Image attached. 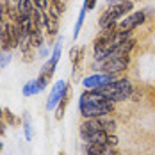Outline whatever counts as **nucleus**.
Segmentation results:
<instances>
[{"instance_id": "nucleus-1", "label": "nucleus", "mask_w": 155, "mask_h": 155, "mask_svg": "<svg viewBox=\"0 0 155 155\" xmlns=\"http://www.w3.org/2000/svg\"><path fill=\"white\" fill-rule=\"evenodd\" d=\"M78 110L82 114V118H100V116H107L114 112V104L109 102L107 98H104L100 93H96L94 89H86L80 94L78 100Z\"/></svg>"}, {"instance_id": "nucleus-2", "label": "nucleus", "mask_w": 155, "mask_h": 155, "mask_svg": "<svg viewBox=\"0 0 155 155\" xmlns=\"http://www.w3.org/2000/svg\"><path fill=\"white\" fill-rule=\"evenodd\" d=\"M96 93H100L104 98H107L109 102L116 104V102H125L128 98H132V93H134V86L128 78H116L112 82H109L107 86L104 87H98L94 89Z\"/></svg>"}, {"instance_id": "nucleus-3", "label": "nucleus", "mask_w": 155, "mask_h": 155, "mask_svg": "<svg viewBox=\"0 0 155 155\" xmlns=\"http://www.w3.org/2000/svg\"><path fill=\"white\" fill-rule=\"evenodd\" d=\"M132 9H134V2H132V0H120V2L110 4L107 9L100 15V18H98L100 29H105L110 23H118V21L123 20Z\"/></svg>"}, {"instance_id": "nucleus-4", "label": "nucleus", "mask_w": 155, "mask_h": 155, "mask_svg": "<svg viewBox=\"0 0 155 155\" xmlns=\"http://www.w3.org/2000/svg\"><path fill=\"white\" fill-rule=\"evenodd\" d=\"M112 132L116 130V120L112 118V114H107V116H100V118H87L86 121H82L80 125V136L82 139L86 136H91L94 132Z\"/></svg>"}, {"instance_id": "nucleus-5", "label": "nucleus", "mask_w": 155, "mask_h": 155, "mask_svg": "<svg viewBox=\"0 0 155 155\" xmlns=\"http://www.w3.org/2000/svg\"><path fill=\"white\" fill-rule=\"evenodd\" d=\"M128 64H130V55H116V54L109 55L105 61L98 62L102 73H110V75H118V77H120V73L127 71Z\"/></svg>"}, {"instance_id": "nucleus-6", "label": "nucleus", "mask_w": 155, "mask_h": 155, "mask_svg": "<svg viewBox=\"0 0 155 155\" xmlns=\"http://www.w3.org/2000/svg\"><path fill=\"white\" fill-rule=\"evenodd\" d=\"M146 21V13L144 11H134L130 15H127L123 20L118 21V31H136Z\"/></svg>"}, {"instance_id": "nucleus-7", "label": "nucleus", "mask_w": 155, "mask_h": 155, "mask_svg": "<svg viewBox=\"0 0 155 155\" xmlns=\"http://www.w3.org/2000/svg\"><path fill=\"white\" fill-rule=\"evenodd\" d=\"M116 78H120V77H118V75H110V73H102V71H98V73H93V75L86 77L82 80V84H84L86 89H98V87L107 86L109 82H112V80H116Z\"/></svg>"}, {"instance_id": "nucleus-8", "label": "nucleus", "mask_w": 155, "mask_h": 155, "mask_svg": "<svg viewBox=\"0 0 155 155\" xmlns=\"http://www.w3.org/2000/svg\"><path fill=\"white\" fill-rule=\"evenodd\" d=\"M66 87H68V84L64 80H57L54 84V87H52V91H50V94H48V98H47V110H55L57 104L61 102L62 94L66 91Z\"/></svg>"}, {"instance_id": "nucleus-9", "label": "nucleus", "mask_w": 155, "mask_h": 155, "mask_svg": "<svg viewBox=\"0 0 155 155\" xmlns=\"http://www.w3.org/2000/svg\"><path fill=\"white\" fill-rule=\"evenodd\" d=\"M86 143H96V144H105V146H116L118 144V137L112 134V132H94L91 136H86L84 137Z\"/></svg>"}, {"instance_id": "nucleus-10", "label": "nucleus", "mask_w": 155, "mask_h": 155, "mask_svg": "<svg viewBox=\"0 0 155 155\" xmlns=\"http://www.w3.org/2000/svg\"><path fill=\"white\" fill-rule=\"evenodd\" d=\"M43 29L47 31L48 39L54 41L59 32V16H54L48 11H43Z\"/></svg>"}, {"instance_id": "nucleus-11", "label": "nucleus", "mask_w": 155, "mask_h": 155, "mask_svg": "<svg viewBox=\"0 0 155 155\" xmlns=\"http://www.w3.org/2000/svg\"><path fill=\"white\" fill-rule=\"evenodd\" d=\"M86 155H118V153H116V146L86 143Z\"/></svg>"}, {"instance_id": "nucleus-12", "label": "nucleus", "mask_w": 155, "mask_h": 155, "mask_svg": "<svg viewBox=\"0 0 155 155\" xmlns=\"http://www.w3.org/2000/svg\"><path fill=\"white\" fill-rule=\"evenodd\" d=\"M70 100H71V87L68 86L66 91H64V94H62L61 102H59L57 107H55V120H57V121H61L62 118H64V110H66V107H68Z\"/></svg>"}, {"instance_id": "nucleus-13", "label": "nucleus", "mask_w": 155, "mask_h": 155, "mask_svg": "<svg viewBox=\"0 0 155 155\" xmlns=\"http://www.w3.org/2000/svg\"><path fill=\"white\" fill-rule=\"evenodd\" d=\"M84 52H86V48L78 47V45L70 48V61H71V64H73V70H75V71L78 70V64H80L82 57H84Z\"/></svg>"}, {"instance_id": "nucleus-14", "label": "nucleus", "mask_w": 155, "mask_h": 155, "mask_svg": "<svg viewBox=\"0 0 155 155\" xmlns=\"http://www.w3.org/2000/svg\"><path fill=\"white\" fill-rule=\"evenodd\" d=\"M16 9H18L20 16H31L36 7H34L32 0H16Z\"/></svg>"}, {"instance_id": "nucleus-15", "label": "nucleus", "mask_w": 155, "mask_h": 155, "mask_svg": "<svg viewBox=\"0 0 155 155\" xmlns=\"http://www.w3.org/2000/svg\"><path fill=\"white\" fill-rule=\"evenodd\" d=\"M39 91H41V87H39V84H38V78H36V80H29V82L23 86V89H21L23 96H34V94H38Z\"/></svg>"}, {"instance_id": "nucleus-16", "label": "nucleus", "mask_w": 155, "mask_h": 155, "mask_svg": "<svg viewBox=\"0 0 155 155\" xmlns=\"http://www.w3.org/2000/svg\"><path fill=\"white\" fill-rule=\"evenodd\" d=\"M86 7L82 5V9H80V13H78V18L77 21H75V29H73V39H77L78 34H80V29H82V23H84V20H86Z\"/></svg>"}, {"instance_id": "nucleus-17", "label": "nucleus", "mask_w": 155, "mask_h": 155, "mask_svg": "<svg viewBox=\"0 0 155 155\" xmlns=\"http://www.w3.org/2000/svg\"><path fill=\"white\" fill-rule=\"evenodd\" d=\"M48 7L55 9L59 15H62V13L66 11V0H50V5H48Z\"/></svg>"}, {"instance_id": "nucleus-18", "label": "nucleus", "mask_w": 155, "mask_h": 155, "mask_svg": "<svg viewBox=\"0 0 155 155\" xmlns=\"http://www.w3.org/2000/svg\"><path fill=\"white\" fill-rule=\"evenodd\" d=\"M11 52H7V50H0V68H7L9 66V62H11Z\"/></svg>"}, {"instance_id": "nucleus-19", "label": "nucleus", "mask_w": 155, "mask_h": 155, "mask_svg": "<svg viewBox=\"0 0 155 155\" xmlns=\"http://www.w3.org/2000/svg\"><path fill=\"white\" fill-rule=\"evenodd\" d=\"M4 120H5V125H18V120H16V116L11 112V109H4V116H2Z\"/></svg>"}, {"instance_id": "nucleus-20", "label": "nucleus", "mask_w": 155, "mask_h": 155, "mask_svg": "<svg viewBox=\"0 0 155 155\" xmlns=\"http://www.w3.org/2000/svg\"><path fill=\"white\" fill-rule=\"evenodd\" d=\"M23 128H25V137L27 141L32 139V128H31V118H29V114H25V118H23Z\"/></svg>"}, {"instance_id": "nucleus-21", "label": "nucleus", "mask_w": 155, "mask_h": 155, "mask_svg": "<svg viewBox=\"0 0 155 155\" xmlns=\"http://www.w3.org/2000/svg\"><path fill=\"white\" fill-rule=\"evenodd\" d=\"M34 7L38 11H48V5H50V0H32Z\"/></svg>"}, {"instance_id": "nucleus-22", "label": "nucleus", "mask_w": 155, "mask_h": 155, "mask_svg": "<svg viewBox=\"0 0 155 155\" xmlns=\"http://www.w3.org/2000/svg\"><path fill=\"white\" fill-rule=\"evenodd\" d=\"M96 4H98V0H84V7H86V11H93L94 7H96Z\"/></svg>"}, {"instance_id": "nucleus-23", "label": "nucleus", "mask_w": 155, "mask_h": 155, "mask_svg": "<svg viewBox=\"0 0 155 155\" xmlns=\"http://www.w3.org/2000/svg\"><path fill=\"white\" fill-rule=\"evenodd\" d=\"M38 50H39V57L47 59V55H48V48L45 47V45H43V47H41V48H38Z\"/></svg>"}, {"instance_id": "nucleus-24", "label": "nucleus", "mask_w": 155, "mask_h": 155, "mask_svg": "<svg viewBox=\"0 0 155 155\" xmlns=\"http://www.w3.org/2000/svg\"><path fill=\"white\" fill-rule=\"evenodd\" d=\"M0 136H5V121L2 116H0Z\"/></svg>"}, {"instance_id": "nucleus-25", "label": "nucleus", "mask_w": 155, "mask_h": 155, "mask_svg": "<svg viewBox=\"0 0 155 155\" xmlns=\"http://www.w3.org/2000/svg\"><path fill=\"white\" fill-rule=\"evenodd\" d=\"M107 4H114V2H120V0H105Z\"/></svg>"}, {"instance_id": "nucleus-26", "label": "nucleus", "mask_w": 155, "mask_h": 155, "mask_svg": "<svg viewBox=\"0 0 155 155\" xmlns=\"http://www.w3.org/2000/svg\"><path fill=\"white\" fill-rule=\"evenodd\" d=\"M0 116H4V109L0 107Z\"/></svg>"}, {"instance_id": "nucleus-27", "label": "nucleus", "mask_w": 155, "mask_h": 155, "mask_svg": "<svg viewBox=\"0 0 155 155\" xmlns=\"http://www.w3.org/2000/svg\"><path fill=\"white\" fill-rule=\"evenodd\" d=\"M57 155H66V152H62V150H61V152H59Z\"/></svg>"}, {"instance_id": "nucleus-28", "label": "nucleus", "mask_w": 155, "mask_h": 155, "mask_svg": "<svg viewBox=\"0 0 155 155\" xmlns=\"http://www.w3.org/2000/svg\"><path fill=\"white\" fill-rule=\"evenodd\" d=\"M132 2H139V0H132Z\"/></svg>"}]
</instances>
